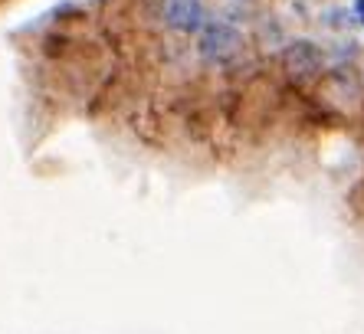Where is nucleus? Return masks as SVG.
Instances as JSON below:
<instances>
[{
	"instance_id": "1",
	"label": "nucleus",
	"mask_w": 364,
	"mask_h": 334,
	"mask_svg": "<svg viewBox=\"0 0 364 334\" xmlns=\"http://www.w3.org/2000/svg\"><path fill=\"white\" fill-rule=\"evenodd\" d=\"M243 50V33L227 20H207L197 33V56L203 63H227Z\"/></svg>"
},
{
	"instance_id": "2",
	"label": "nucleus",
	"mask_w": 364,
	"mask_h": 334,
	"mask_svg": "<svg viewBox=\"0 0 364 334\" xmlns=\"http://www.w3.org/2000/svg\"><path fill=\"white\" fill-rule=\"evenodd\" d=\"M207 20L210 17L200 0H168V7H164V23L174 33H200Z\"/></svg>"
},
{
	"instance_id": "3",
	"label": "nucleus",
	"mask_w": 364,
	"mask_h": 334,
	"mask_svg": "<svg viewBox=\"0 0 364 334\" xmlns=\"http://www.w3.org/2000/svg\"><path fill=\"white\" fill-rule=\"evenodd\" d=\"M282 63H286L289 72L312 75L322 69V50H318L312 40H292L286 50H282Z\"/></svg>"
},
{
	"instance_id": "4",
	"label": "nucleus",
	"mask_w": 364,
	"mask_h": 334,
	"mask_svg": "<svg viewBox=\"0 0 364 334\" xmlns=\"http://www.w3.org/2000/svg\"><path fill=\"white\" fill-rule=\"evenodd\" d=\"M82 14H85V10L79 7V4H73V0H63L60 7H53L50 17L56 20V23H60V20H69V17H82Z\"/></svg>"
},
{
	"instance_id": "5",
	"label": "nucleus",
	"mask_w": 364,
	"mask_h": 334,
	"mask_svg": "<svg viewBox=\"0 0 364 334\" xmlns=\"http://www.w3.org/2000/svg\"><path fill=\"white\" fill-rule=\"evenodd\" d=\"M355 14H358V20H361V26H364V0H355Z\"/></svg>"
}]
</instances>
